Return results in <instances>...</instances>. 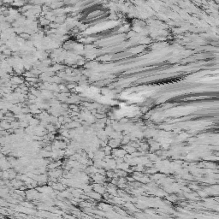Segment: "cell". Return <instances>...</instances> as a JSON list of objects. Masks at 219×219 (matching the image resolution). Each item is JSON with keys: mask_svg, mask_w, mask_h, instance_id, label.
I'll return each instance as SVG.
<instances>
[{"mask_svg": "<svg viewBox=\"0 0 219 219\" xmlns=\"http://www.w3.org/2000/svg\"><path fill=\"white\" fill-rule=\"evenodd\" d=\"M3 54H4V56H6V57H10V56H11V54H12V51H11V50H10V49H9V48H7V49H6V50H5V51H4V52H3Z\"/></svg>", "mask_w": 219, "mask_h": 219, "instance_id": "cell-1", "label": "cell"}]
</instances>
